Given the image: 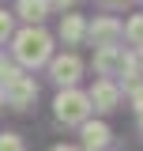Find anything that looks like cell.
<instances>
[{
    "mask_svg": "<svg viewBox=\"0 0 143 151\" xmlns=\"http://www.w3.org/2000/svg\"><path fill=\"white\" fill-rule=\"evenodd\" d=\"M49 49H53V42H49L45 30H38V27H26V30L15 34V57L23 64H41V60H49Z\"/></svg>",
    "mask_w": 143,
    "mask_h": 151,
    "instance_id": "obj_1",
    "label": "cell"
},
{
    "mask_svg": "<svg viewBox=\"0 0 143 151\" xmlns=\"http://www.w3.org/2000/svg\"><path fill=\"white\" fill-rule=\"evenodd\" d=\"M87 110H90V102H87V94L83 91H60L56 94V117L64 121V125H83L87 121Z\"/></svg>",
    "mask_w": 143,
    "mask_h": 151,
    "instance_id": "obj_2",
    "label": "cell"
},
{
    "mask_svg": "<svg viewBox=\"0 0 143 151\" xmlns=\"http://www.w3.org/2000/svg\"><path fill=\"white\" fill-rule=\"evenodd\" d=\"M4 91H8V102H11L15 110L30 106V102L38 98V87H34V79H30V76H15V79H8V83H4Z\"/></svg>",
    "mask_w": 143,
    "mask_h": 151,
    "instance_id": "obj_3",
    "label": "cell"
},
{
    "mask_svg": "<svg viewBox=\"0 0 143 151\" xmlns=\"http://www.w3.org/2000/svg\"><path fill=\"white\" fill-rule=\"evenodd\" d=\"M79 72H83V64H79V57L75 53H64L53 60V79L60 83V87H72L75 79H79Z\"/></svg>",
    "mask_w": 143,
    "mask_h": 151,
    "instance_id": "obj_4",
    "label": "cell"
},
{
    "mask_svg": "<svg viewBox=\"0 0 143 151\" xmlns=\"http://www.w3.org/2000/svg\"><path fill=\"white\" fill-rule=\"evenodd\" d=\"M87 102H94L98 110H113V106L121 102V91H117V87H113L109 79H102V83H94V87H90Z\"/></svg>",
    "mask_w": 143,
    "mask_h": 151,
    "instance_id": "obj_5",
    "label": "cell"
},
{
    "mask_svg": "<svg viewBox=\"0 0 143 151\" xmlns=\"http://www.w3.org/2000/svg\"><path fill=\"white\" fill-rule=\"evenodd\" d=\"M121 60H124V53L117 49V45H98V53H94V68L102 76H113L121 72Z\"/></svg>",
    "mask_w": 143,
    "mask_h": 151,
    "instance_id": "obj_6",
    "label": "cell"
},
{
    "mask_svg": "<svg viewBox=\"0 0 143 151\" xmlns=\"http://www.w3.org/2000/svg\"><path fill=\"white\" fill-rule=\"evenodd\" d=\"M90 38H94V45H113L121 38V23L117 19H94L90 23Z\"/></svg>",
    "mask_w": 143,
    "mask_h": 151,
    "instance_id": "obj_7",
    "label": "cell"
},
{
    "mask_svg": "<svg viewBox=\"0 0 143 151\" xmlns=\"http://www.w3.org/2000/svg\"><path fill=\"white\" fill-rule=\"evenodd\" d=\"M83 144H87V151H102L109 144V129L102 121H83Z\"/></svg>",
    "mask_w": 143,
    "mask_h": 151,
    "instance_id": "obj_8",
    "label": "cell"
},
{
    "mask_svg": "<svg viewBox=\"0 0 143 151\" xmlns=\"http://www.w3.org/2000/svg\"><path fill=\"white\" fill-rule=\"evenodd\" d=\"M19 15L26 23H41L49 15V0H19Z\"/></svg>",
    "mask_w": 143,
    "mask_h": 151,
    "instance_id": "obj_9",
    "label": "cell"
},
{
    "mask_svg": "<svg viewBox=\"0 0 143 151\" xmlns=\"http://www.w3.org/2000/svg\"><path fill=\"white\" fill-rule=\"evenodd\" d=\"M83 34H87L83 19H79V15H64V23H60V38H64V42H79Z\"/></svg>",
    "mask_w": 143,
    "mask_h": 151,
    "instance_id": "obj_10",
    "label": "cell"
},
{
    "mask_svg": "<svg viewBox=\"0 0 143 151\" xmlns=\"http://www.w3.org/2000/svg\"><path fill=\"white\" fill-rule=\"evenodd\" d=\"M121 30H124V34L132 38L136 45H143V15H136L132 23H128V27H121Z\"/></svg>",
    "mask_w": 143,
    "mask_h": 151,
    "instance_id": "obj_11",
    "label": "cell"
},
{
    "mask_svg": "<svg viewBox=\"0 0 143 151\" xmlns=\"http://www.w3.org/2000/svg\"><path fill=\"white\" fill-rule=\"evenodd\" d=\"M0 151H23V140H19L15 132H4L0 136Z\"/></svg>",
    "mask_w": 143,
    "mask_h": 151,
    "instance_id": "obj_12",
    "label": "cell"
},
{
    "mask_svg": "<svg viewBox=\"0 0 143 151\" xmlns=\"http://www.w3.org/2000/svg\"><path fill=\"white\" fill-rule=\"evenodd\" d=\"M8 34H11V15H8V12H0V42H4Z\"/></svg>",
    "mask_w": 143,
    "mask_h": 151,
    "instance_id": "obj_13",
    "label": "cell"
},
{
    "mask_svg": "<svg viewBox=\"0 0 143 151\" xmlns=\"http://www.w3.org/2000/svg\"><path fill=\"white\" fill-rule=\"evenodd\" d=\"M132 102H136V110L143 113V87H136V91H132Z\"/></svg>",
    "mask_w": 143,
    "mask_h": 151,
    "instance_id": "obj_14",
    "label": "cell"
},
{
    "mask_svg": "<svg viewBox=\"0 0 143 151\" xmlns=\"http://www.w3.org/2000/svg\"><path fill=\"white\" fill-rule=\"evenodd\" d=\"M0 79H8V64H4V57H0Z\"/></svg>",
    "mask_w": 143,
    "mask_h": 151,
    "instance_id": "obj_15",
    "label": "cell"
},
{
    "mask_svg": "<svg viewBox=\"0 0 143 151\" xmlns=\"http://www.w3.org/2000/svg\"><path fill=\"white\" fill-rule=\"evenodd\" d=\"M53 4L56 8H68V4H75V0H53Z\"/></svg>",
    "mask_w": 143,
    "mask_h": 151,
    "instance_id": "obj_16",
    "label": "cell"
},
{
    "mask_svg": "<svg viewBox=\"0 0 143 151\" xmlns=\"http://www.w3.org/2000/svg\"><path fill=\"white\" fill-rule=\"evenodd\" d=\"M53 151H75V147H72V144H60V147H53Z\"/></svg>",
    "mask_w": 143,
    "mask_h": 151,
    "instance_id": "obj_17",
    "label": "cell"
},
{
    "mask_svg": "<svg viewBox=\"0 0 143 151\" xmlns=\"http://www.w3.org/2000/svg\"><path fill=\"white\" fill-rule=\"evenodd\" d=\"M106 4H124V0H106Z\"/></svg>",
    "mask_w": 143,
    "mask_h": 151,
    "instance_id": "obj_18",
    "label": "cell"
},
{
    "mask_svg": "<svg viewBox=\"0 0 143 151\" xmlns=\"http://www.w3.org/2000/svg\"><path fill=\"white\" fill-rule=\"evenodd\" d=\"M0 102H4V91H0Z\"/></svg>",
    "mask_w": 143,
    "mask_h": 151,
    "instance_id": "obj_19",
    "label": "cell"
},
{
    "mask_svg": "<svg viewBox=\"0 0 143 151\" xmlns=\"http://www.w3.org/2000/svg\"><path fill=\"white\" fill-rule=\"evenodd\" d=\"M139 125H143V113H139Z\"/></svg>",
    "mask_w": 143,
    "mask_h": 151,
    "instance_id": "obj_20",
    "label": "cell"
},
{
    "mask_svg": "<svg viewBox=\"0 0 143 151\" xmlns=\"http://www.w3.org/2000/svg\"><path fill=\"white\" fill-rule=\"evenodd\" d=\"M139 64H143V57H139Z\"/></svg>",
    "mask_w": 143,
    "mask_h": 151,
    "instance_id": "obj_21",
    "label": "cell"
}]
</instances>
